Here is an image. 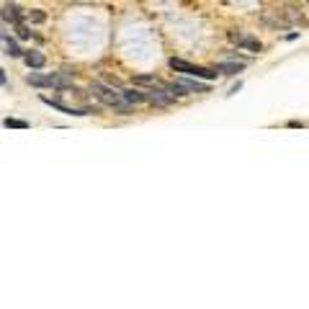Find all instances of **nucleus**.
<instances>
[{
  "instance_id": "obj_1",
  "label": "nucleus",
  "mask_w": 309,
  "mask_h": 309,
  "mask_svg": "<svg viewBox=\"0 0 309 309\" xmlns=\"http://www.w3.org/2000/svg\"><path fill=\"white\" fill-rule=\"evenodd\" d=\"M90 93H93L101 103L119 108L121 113H127V111H129V106H132V103H127V98H124V93H121V90H113V88H108V85H103V83H90Z\"/></svg>"
},
{
  "instance_id": "obj_2",
  "label": "nucleus",
  "mask_w": 309,
  "mask_h": 309,
  "mask_svg": "<svg viewBox=\"0 0 309 309\" xmlns=\"http://www.w3.org/2000/svg\"><path fill=\"white\" fill-rule=\"evenodd\" d=\"M170 67L175 70V72H180V75H186V77H204V80H214L217 77V70H206V67H199V65H191V62H186V59H170Z\"/></svg>"
},
{
  "instance_id": "obj_3",
  "label": "nucleus",
  "mask_w": 309,
  "mask_h": 309,
  "mask_svg": "<svg viewBox=\"0 0 309 309\" xmlns=\"http://www.w3.org/2000/svg\"><path fill=\"white\" fill-rule=\"evenodd\" d=\"M42 103H47V106H52V108H57V111H62V113H70V116H88V111H83V108L65 106V103H59V101H54V98H47V96H42Z\"/></svg>"
},
{
  "instance_id": "obj_4",
  "label": "nucleus",
  "mask_w": 309,
  "mask_h": 309,
  "mask_svg": "<svg viewBox=\"0 0 309 309\" xmlns=\"http://www.w3.org/2000/svg\"><path fill=\"white\" fill-rule=\"evenodd\" d=\"M229 39H232L235 44H240V47L250 49V52H260V49H263L258 39H250V36H242V34H229Z\"/></svg>"
},
{
  "instance_id": "obj_5",
  "label": "nucleus",
  "mask_w": 309,
  "mask_h": 309,
  "mask_svg": "<svg viewBox=\"0 0 309 309\" xmlns=\"http://www.w3.org/2000/svg\"><path fill=\"white\" fill-rule=\"evenodd\" d=\"M47 88H57V90H70L72 80H67L65 75H47Z\"/></svg>"
},
{
  "instance_id": "obj_6",
  "label": "nucleus",
  "mask_w": 309,
  "mask_h": 309,
  "mask_svg": "<svg viewBox=\"0 0 309 309\" xmlns=\"http://www.w3.org/2000/svg\"><path fill=\"white\" fill-rule=\"evenodd\" d=\"M242 67H245V62H219L214 70L222 75H237V72H242Z\"/></svg>"
},
{
  "instance_id": "obj_7",
  "label": "nucleus",
  "mask_w": 309,
  "mask_h": 309,
  "mask_svg": "<svg viewBox=\"0 0 309 309\" xmlns=\"http://www.w3.org/2000/svg\"><path fill=\"white\" fill-rule=\"evenodd\" d=\"M3 21L8 23H21V8H16V6H11V3H6L3 6Z\"/></svg>"
},
{
  "instance_id": "obj_8",
  "label": "nucleus",
  "mask_w": 309,
  "mask_h": 309,
  "mask_svg": "<svg viewBox=\"0 0 309 309\" xmlns=\"http://www.w3.org/2000/svg\"><path fill=\"white\" fill-rule=\"evenodd\" d=\"M23 59H26V65H28L31 70L44 67V54H39V52H26V54H23Z\"/></svg>"
},
{
  "instance_id": "obj_9",
  "label": "nucleus",
  "mask_w": 309,
  "mask_h": 309,
  "mask_svg": "<svg viewBox=\"0 0 309 309\" xmlns=\"http://www.w3.org/2000/svg\"><path fill=\"white\" fill-rule=\"evenodd\" d=\"M124 93V98H127V103H132V106H137V103H144L147 98H144V90H132V88H127V90H121Z\"/></svg>"
},
{
  "instance_id": "obj_10",
  "label": "nucleus",
  "mask_w": 309,
  "mask_h": 309,
  "mask_svg": "<svg viewBox=\"0 0 309 309\" xmlns=\"http://www.w3.org/2000/svg\"><path fill=\"white\" fill-rule=\"evenodd\" d=\"M3 47H6V54H11V57H21L18 44L13 42V39H8V34H6V31H3Z\"/></svg>"
},
{
  "instance_id": "obj_11",
  "label": "nucleus",
  "mask_w": 309,
  "mask_h": 309,
  "mask_svg": "<svg viewBox=\"0 0 309 309\" xmlns=\"http://www.w3.org/2000/svg\"><path fill=\"white\" fill-rule=\"evenodd\" d=\"M26 80L34 85V88H47V75H39V72H28Z\"/></svg>"
},
{
  "instance_id": "obj_12",
  "label": "nucleus",
  "mask_w": 309,
  "mask_h": 309,
  "mask_svg": "<svg viewBox=\"0 0 309 309\" xmlns=\"http://www.w3.org/2000/svg\"><path fill=\"white\" fill-rule=\"evenodd\" d=\"M180 85L188 88V90H196V93H206V90H209L206 85H201V83H196V80H180Z\"/></svg>"
},
{
  "instance_id": "obj_13",
  "label": "nucleus",
  "mask_w": 309,
  "mask_h": 309,
  "mask_svg": "<svg viewBox=\"0 0 309 309\" xmlns=\"http://www.w3.org/2000/svg\"><path fill=\"white\" fill-rule=\"evenodd\" d=\"M134 85H154V77L152 75H137L134 77Z\"/></svg>"
},
{
  "instance_id": "obj_14",
  "label": "nucleus",
  "mask_w": 309,
  "mask_h": 309,
  "mask_svg": "<svg viewBox=\"0 0 309 309\" xmlns=\"http://www.w3.org/2000/svg\"><path fill=\"white\" fill-rule=\"evenodd\" d=\"M6 127L8 129H28V124L21 121V119H6Z\"/></svg>"
},
{
  "instance_id": "obj_15",
  "label": "nucleus",
  "mask_w": 309,
  "mask_h": 309,
  "mask_svg": "<svg viewBox=\"0 0 309 309\" xmlns=\"http://www.w3.org/2000/svg\"><path fill=\"white\" fill-rule=\"evenodd\" d=\"M18 36H21V39H28V28L21 26V23H18Z\"/></svg>"
},
{
  "instance_id": "obj_16",
  "label": "nucleus",
  "mask_w": 309,
  "mask_h": 309,
  "mask_svg": "<svg viewBox=\"0 0 309 309\" xmlns=\"http://www.w3.org/2000/svg\"><path fill=\"white\" fill-rule=\"evenodd\" d=\"M28 18H31V21H44V13L36 11V13H28Z\"/></svg>"
},
{
  "instance_id": "obj_17",
  "label": "nucleus",
  "mask_w": 309,
  "mask_h": 309,
  "mask_svg": "<svg viewBox=\"0 0 309 309\" xmlns=\"http://www.w3.org/2000/svg\"><path fill=\"white\" fill-rule=\"evenodd\" d=\"M0 83H3V88H8V77H6V70H0Z\"/></svg>"
},
{
  "instance_id": "obj_18",
  "label": "nucleus",
  "mask_w": 309,
  "mask_h": 309,
  "mask_svg": "<svg viewBox=\"0 0 309 309\" xmlns=\"http://www.w3.org/2000/svg\"><path fill=\"white\" fill-rule=\"evenodd\" d=\"M306 3H309V0H306Z\"/></svg>"
}]
</instances>
